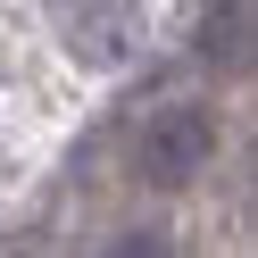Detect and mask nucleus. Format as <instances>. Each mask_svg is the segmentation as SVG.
Returning <instances> with one entry per match:
<instances>
[{
  "mask_svg": "<svg viewBox=\"0 0 258 258\" xmlns=\"http://www.w3.org/2000/svg\"><path fill=\"white\" fill-rule=\"evenodd\" d=\"M108 258H167V241H150V233H125Z\"/></svg>",
  "mask_w": 258,
  "mask_h": 258,
  "instance_id": "obj_3",
  "label": "nucleus"
},
{
  "mask_svg": "<svg viewBox=\"0 0 258 258\" xmlns=\"http://www.w3.org/2000/svg\"><path fill=\"white\" fill-rule=\"evenodd\" d=\"M50 17H58V34L92 67H108V58L134 50V0H50Z\"/></svg>",
  "mask_w": 258,
  "mask_h": 258,
  "instance_id": "obj_2",
  "label": "nucleus"
},
{
  "mask_svg": "<svg viewBox=\"0 0 258 258\" xmlns=\"http://www.w3.org/2000/svg\"><path fill=\"white\" fill-rule=\"evenodd\" d=\"M208 150H217V125H208L200 108H158L150 134H142V175L183 183V175H200V167H208Z\"/></svg>",
  "mask_w": 258,
  "mask_h": 258,
  "instance_id": "obj_1",
  "label": "nucleus"
}]
</instances>
